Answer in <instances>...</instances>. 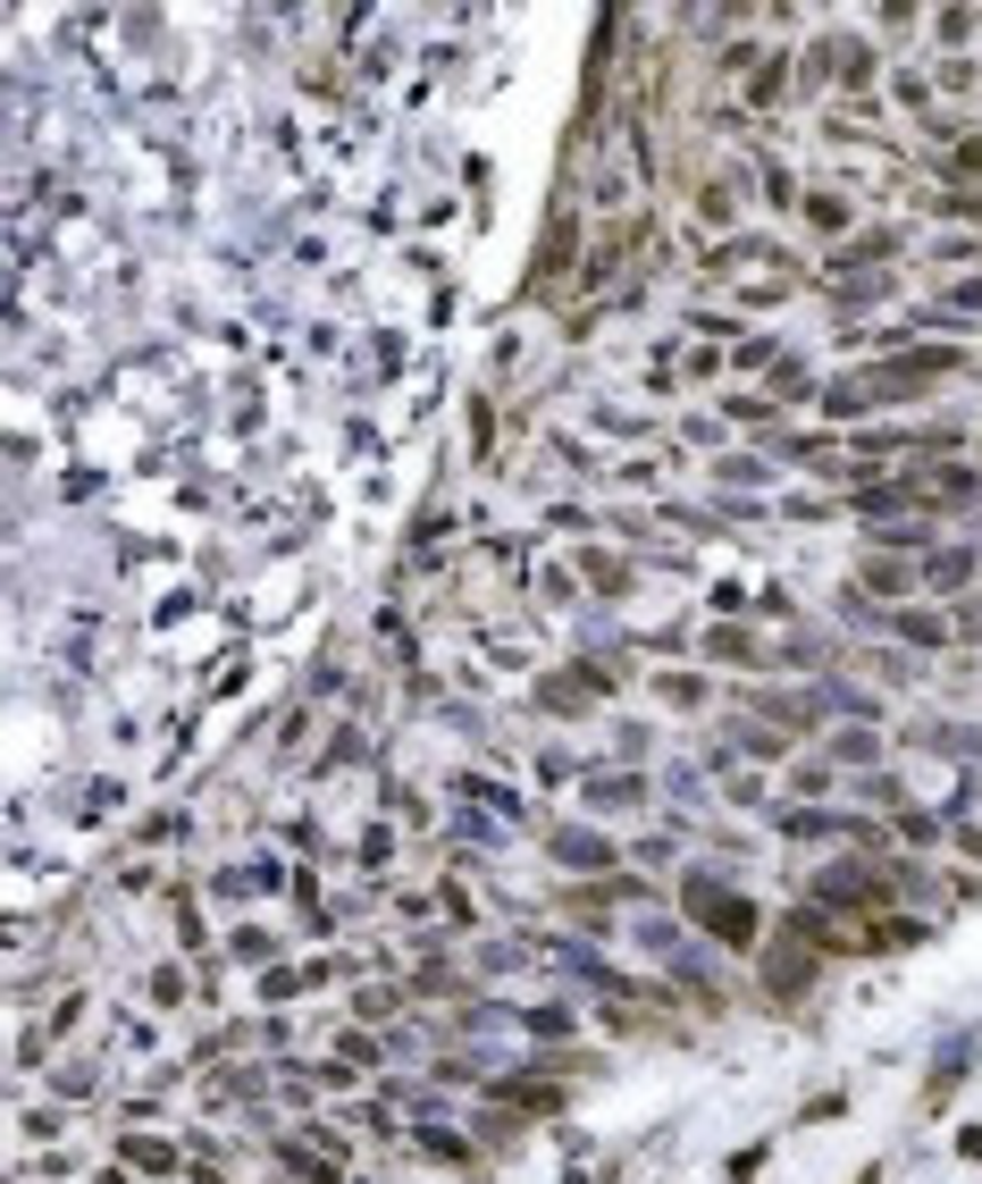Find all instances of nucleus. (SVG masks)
Here are the masks:
<instances>
[{
  "instance_id": "obj_1",
  "label": "nucleus",
  "mask_w": 982,
  "mask_h": 1184,
  "mask_svg": "<svg viewBox=\"0 0 982 1184\" xmlns=\"http://www.w3.org/2000/svg\"><path fill=\"white\" fill-rule=\"evenodd\" d=\"M698 907H705V933H722V941H755V907L748 899H714L698 882Z\"/></svg>"
},
{
  "instance_id": "obj_2",
  "label": "nucleus",
  "mask_w": 982,
  "mask_h": 1184,
  "mask_svg": "<svg viewBox=\"0 0 982 1184\" xmlns=\"http://www.w3.org/2000/svg\"><path fill=\"white\" fill-rule=\"evenodd\" d=\"M563 857H571V865H604L613 849H604V841H580V832H571V841H563Z\"/></svg>"
}]
</instances>
